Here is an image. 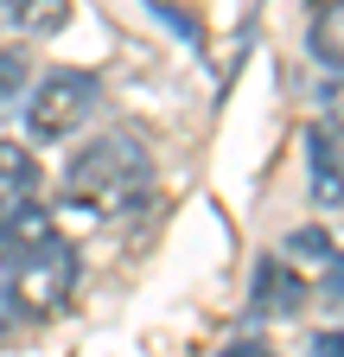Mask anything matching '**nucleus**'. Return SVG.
<instances>
[{
	"instance_id": "6",
	"label": "nucleus",
	"mask_w": 344,
	"mask_h": 357,
	"mask_svg": "<svg viewBox=\"0 0 344 357\" xmlns=\"http://www.w3.org/2000/svg\"><path fill=\"white\" fill-rule=\"evenodd\" d=\"M58 236V217L38 204V198H19V204H7L0 211V268H13V261H26L38 243H52Z\"/></svg>"
},
{
	"instance_id": "9",
	"label": "nucleus",
	"mask_w": 344,
	"mask_h": 357,
	"mask_svg": "<svg viewBox=\"0 0 344 357\" xmlns=\"http://www.w3.org/2000/svg\"><path fill=\"white\" fill-rule=\"evenodd\" d=\"M32 192H38V166H32V153L13 147V141H0V211L19 204V198H32Z\"/></svg>"
},
{
	"instance_id": "10",
	"label": "nucleus",
	"mask_w": 344,
	"mask_h": 357,
	"mask_svg": "<svg viewBox=\"0 0 344 357\" xmlns=\"http://www.w3.org/2000/svg\"><path fill=\"white\" fill-rule=\"evenodd\" d=\"M0 13L26 32H58L70 20V0H0Z\"/></svg>"
},
{
	"instance_id": "12",
	"label": "nucleus",
	"mask_w": 344,
	"mask_h": 357,
	"mask_svg": "<svg viewBox=\"0 0 344 357\" xmlns=\"http://www.w3.org/2000/svg\"><path fill=\"white\" fill-rule=\"evenodd\" d=\"M319 121L344 128V77H338V70H331V77L319 83Z\"/></svg>"
},
{
	"instance_id": "1",
	"label": "nucleus",
	"mask_w": 344,
	"mask_h": 357,
	"mask_svg": "<svg viewBox=\"0 0 344 357\" xmlns=\"http://www.w3.org/2000/svg\"><path fill=\"white\" fill-rule=\"evenodd\" d=\"M147 178H153V160L141 147V134L109 128V134H96V141H83L70 153V166H64V198L77 211H90V217H115L127 204H141Z\"/></svg>"
},
{
	"instance_id": "13",
	"label": "nucleus",
	"mask_w": 344,
	"mask_h": 357,
	"mask_svg": "<svg viewBox=\"0 0 344 357\" xmlns=\"http://www.w3.org/2000/svg\"><path fill=\"white\" fill-rule=\"evenodd\" d=\"M217 357H274V344H268V338H236V344H224Z\"/></svg>"
},
{
	"instance_id": "8",
	"label": "nucleus",
	"mask_w": 344,
	"mask_h": 357,
	"mask_svg": "<svg viewBox=\"0 0 344 357\" xmlns=\"http://www.w3.org/2000/svg\"><path fill=\"white\" fill-rule=\"evenodd\" d=\"M306 52H313L325 70H338V77H344V0H331V7H319V13H313Z\"/></svg>"
},
{
	"instance_id": "4",
	"label": "nucleus",
	"mask_w": 344,
	"mask_h": 357,
	"mask_svg": "<svg viewBox=\"0 0 344 357\" xmlns=\"http://www.w3.org/2000/svg\"><path fill=\"white\" fill-rule=\"evenodd\" d=\"M306 178H313V204L344 211V128L319 121L306 134Z\"/></svg>"
},
{
	"instance_id": "7",
	"label": "nucleus",
	"mask_w": 344,
	"mask_h": 357,
	"mask_svg": "<svg viewBox=\"0 0 344 357\" xmlns=\"http://www.w3.org/2000/svg\"><path fill=\"white\" fill-rule=\"evenodd\" d=\"M281 255L293 261V268H313V281H325V275H338L344 268V255H338V243L325 236V230H293L287 243H281ZM313 294V287H306Z\"/></svg>"
},
{
	"instance_id": "2",
	"label": "nucleus",
	"mask_w": 344,
	"mask_h": 357,
	"mask_svg": "<svg viewBox=\"0 0 344 357\" xmlns=\"http://www.w3.org/2000/svg\"><path fill=\"white\" fill-rule=\"evenodd\" d=\"M19 102H26V134L32 141H70V134L96 115V102H102V77L77 70V64H58V70L38 77Z\"/></svg>"
},
{
	"instance_id": "3",
	"label": "nucleus",
	"mask_w": 344,
	"mask_h": 357,
	"mask_svg": "<svg viewBox=\"0 0 344 357\" xmlns=\"http://www.w3.org/2000/svg\"><path fill=\"white\" fill-rule=\"evenodd\" d=\"M7 275H13V300L32 312V319H45V312H58L70 300V287H77V255H70L64 236H52V243H38L26 261H13Z\"/></svg>"
},
{
	"instance_id": "11",
	"label": "nucleus",
	"mask_w": 344,
	"mask_h": 357,
	"mask_svg": "<svg viewBox=\"0 0 344 357\" xmlns=\"http://www.w3.org/2000/svg\"><path fill=\"white\" fill-rule=\"evenodd\" d=\"M26 96V52L19 45H0V109Z\"/></svg>"
},
{
	"instance_id": "14",
	"label": "nucleus",
	"mask_w": 344,
	"mask_h": 357,
	"mask_svg": "<svg viewBox=\"0 0 344 357\" xmlns=\"http://www.w3.org/2000/svg\"><path fill=\"white\" fill-rule=\"evenodd\" d=\"M313 357H344V332H325V338L313 344Z\"/></svg>"
},
{
	"instance_id": "5",
	"label": "nucleus",
	"mask_w": 344,
	"mask_h": 357,
	"mask_svg": "<svg viewBox=\"0 0 344 357\" xmlns=\"http://www.w3.org/2000/svg\"><path fill=\"white\" fill-rule=\"evenodd\" d=\"M306 306V281L287 255H262L255 261V319H293Z\"/></svg>"
}]
</instances>
